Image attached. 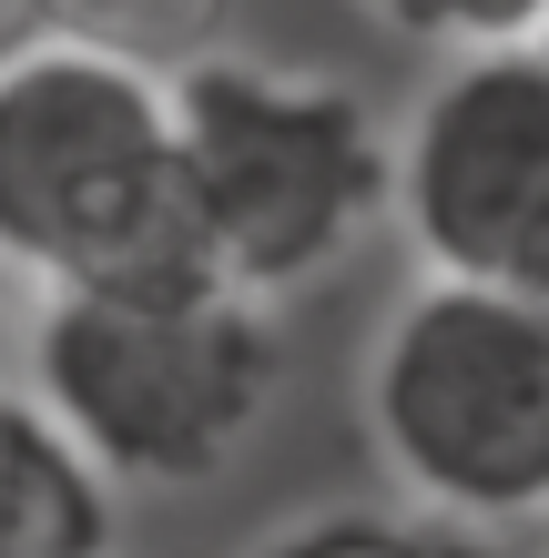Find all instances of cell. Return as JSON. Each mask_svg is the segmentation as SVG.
Instances as JSON below:
<instances>
[{
  "instance_id": "1",
  "label": "cell",
  "mask_w": 549,
  "mask_h": 558,
  "mask_svg": "<svg viewBox=\"0 0 549 558\" xmlns=\"http://www.w3.org/2000/svg\"><path fill=\"white\" fill-rule=\"evenodd\" d=\"M21 386L112 487H204L265 437L285 386L275 305L204 265H143L103 284H41Z\"/></svg>"
},
{
  "instance_id": "2",
  "label": "cell",
  "mask_w": 549,
  "mask_h": 558,
  "mask_svg": "<svg viewBox=\"0 0 549 558\" xmlns=\"http://www.w3.org/2000/svg\"><path fill=\"white\" fill-rule=\"evenodd\" d=\"M174 173L193 265L275 305L397 223V133L357 82L254 51L174 61Z\"/></svg>"
},
{
  "instance_id": "3",
  "label": "cell",
  "mask_w": 549,
  "mask_h": 558,
  "mask_svg": "<svg viewBox=\"0 0 549 558\" xmlns=\"http://www.w3.org/2000/svg\"><path fill=\"white\" fill-rule=\"evenodd\" d=\"M0 265L21 284L193 265L174 72L72 31H31L0 51Z\"/></svg>"
},
{
  "instance_id": "4",
  "label": "cell",
  "mask_w": 549,
  "mask_h": 558,
  "mask_svg": "<svg viewBox=\"0 0 549 558\" xmlns=\"http://www.w3.org/2000/svg\"><path fill=\"white\" fill-rule=\"evenodd\" d=\"M367 447L438 529L549 518V294L428 275L367 345Z\"/></svg>"
},
{
  "instance_id": "5",
  "label": "cell",
  "mask_w": 549,
  "mask_h": 558,
  "mask_svg": "<svg viewBox=\"0 0 549 558\" xmlns=\"http://www.w3.org/2000/svg\"><path fill=\"white\" fill-rule=\"evenodd\" d=\"M397 223L428 275L549 294V51L478 41L397 133Z\"/></svg>"
},
{
  "instance_id": "6",
  "label": "cell",
  "mask_w": 549,
  "mask_h": 558,
  "mask_svg": "<svg viewBox=\"0 0 549 558\" xmlns=\"http://www.w3.org/2000/svg\"><path fill=\"white\" fill-rule=\"evenodd\" d=\"M122 487L31 386H0V558H112Z\"/></svg>"
},
{
  "instance_id": "7",
  "label": "cell",
  "mask_w": 549,
  "mask_h": 558,
  "mask_svg": "<svg viewBox=\"0 0 549 558\" xmlns=\"http://www.w3.org/2000/svg\"><path fill=\"white\" fill-rule=\"evenodd\" d=\"M31 11H41V31L133 51V61H153V72L214 51V31H224V0H31Z\"/></svg>"
},
{
  "instance_id": "8",
  "label": "cell",
  "mask_w": 549,
  "mask_h": 558,
  "mask_svg": "<svg viewBox=\"0 0 549 558\" xmlns=\"http://www.w3.org/2000/svg\"><path fill=\"white\" fill-rule=\"evenodd\" d=\"M265 558H499L478 548V529H438V518H315V529L275 538Z\"/></svg>"
},
{
  "instance_id": "9",
  "label": "cell",
  "mask_w": 549,
  "mask_h": 558,
  "mask_svg": "<svg viewBox=\"0 0 549 558\" xmlns=\"http://www.w3.org/2000/svg\"><path fill=\"white\" fill-rule=\"evenodd\" d=\"M377 21L417 31V41H447V51H478V41H529L549 21V0H367Z\"/></svg>"
},
{
  "instance_id": "10",
  "label": "cell",
  "mask_w": 549,
  "mask_h": 558,
  "mask_svg": "<svg viewBox=\"0 0 549 558\" xmlns=\"http://www.w3.org/2000/svg\"><path fill=\"white\" fill-rule=\"evenodd\" d=\"M31 31H41V11H31V0H0V51L31 41Z\"/></svg>"
},
{
  "instance_id": "11",
  "label": "cell",
  "mask_w": 549,
  "mask_h": 558,
  "mask_svg": "<svg viewBox=\"0 0 549 558\" xmlns=\"http://www.w3.org/2000/svg\"><path fill=\"white\" fill-rule=\"evenodd\" d=\"M11 294H21V275H11V265H0V336H11Z\"/></svg>"
},
{
  "instance_id": "12",
  "label": "cell",
  "mask_w": 549,
  "mask_h": 558,
  "mask_svg": "<svg viewBox=\"0 0 549 558\" xmlns=\"http://www.w3.org/2000/svg\"><path fill=\"white\" fill-rule=\"evenodd\" d=\"M529 41H539V51H549V21H539V31H529Z\"/></svg>"
}]
</instances>
